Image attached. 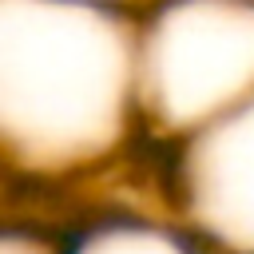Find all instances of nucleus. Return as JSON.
Masks as SVG:
<instances>
[{
  "label": "nucleus",
  "instance_id": "obj_5",
  "mask_svg": "<svg viewBox=\"0 0 254 254\" xmlns=\"http://www.w3.org/2000/svg\"><path fill=\"white\" fill-rule=\"evenodd\" d=\"M0 254H56V246L36 238L32 230H16V226L0 222Z\"/></svg>",
  "mask_w": 254,
  "mask_h": 254
},
{
  "label": "nucleus",
  "instance_id": "obj_2",
  "mask_svg": "<svg viewBox=\"0 0 254 254\" xmlns=\"http://www.w3.org/2000/svg\"><path fill=\"white\" fill-rule=\"evenodd\" d=\"M254 99V0H151L135 20V103L179 143Z\"/></svg>",
  "mask_w": 254,
  "mask_h": 254
},
{
  "label": "nucleus",
  "instance_id": "obj_4",
  "mask_svg": "<svg viewBox=\"0 0 254 254\" xmlns=\"http://www.w3.org/2000/svg\"><path fill=\"white\" fill-rule=\"evenodd\" d=\"M56 254H214L179 218H91L79 234L56 242Z\"/></svg>",
  "mask_w": 254,
  "mask_h": 254
},
{
  "label": "nucleus",
  "instance_id": "obj_3",
  "mask_svg": "<svg viewBox=\"0 0 254 254\" xmlns=\"http://www.w3.org/2000/svg\"><path fill=\"white\" fill-rule=\"evenodd\" d=\"M175 147L179 222L214 254H254V99Z\"/></svg>",
  "mask_w": 254,
  "mask_h": 254
},
{
  "label": "nucleus",
  "instance_id": "obj_1",
  "mask_svg": "<svg viewBox=\"0 0 254 254\" xmlns=\"http://www.w3.org/2000/svg\"><path fill=\"white\" fill-rule=\"evenodd\" d=\"M135 20L95 0H0V175H87L143 135Z\"/></svg>",
  "mask_w": 254,
  "mask_h": 254
}]
</instances>
